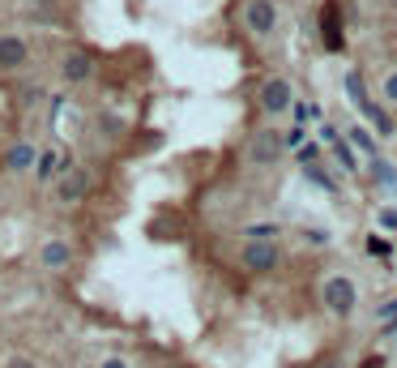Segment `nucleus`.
Wrapping results in <instances>:
<instances>
[{"label":"nucleus","mask_w":397,"mask_h":368,"mask_svg":"<svg viewBox=\"0 0 397 368\" xmlns=\"http://www.w3.org/2000/svg\"><path fill=\"white\" fill-rule=\"evenodd\" d=\"M351 141H355L359 150H367V154H376V141H372V133H367V129H351Z\"/></svg>","instance_id":"nucleus-13"},{"label":"nucleus","mask_w":397,"mask_h":368,"mask_svg":"<svg viewBox=\"0 0 397 368\" xmlns=\"http://www.w3.org/2000/svg\"><path fill=\"white\" fill-rule=\"evenodd\" d=\"M376 317H389V322H393V317H397V300H389V304H384V308L376 312Z\"/></svg>","instance_id":"nucleus-22"},{"label":"nucleus","mask_w":397,"mask_h":368,"mask_svg":"<svg viewBox=\"0 0 397 368\" xmlns=\"http://www.w3.org/2000/svg\"><path fill=\"white\" fill-rule=\"evenodd\" d=\"M337 18H342V5L337 0H329L325 13H320V26H325V47L329 51H342V26H337Z\"/></svg>","instance_id":"nucleus-5"},{"label":"nucleus","mask_w":397,"mask_h":368,"mask_svg":"<svg viewBox=\"0 0 397 368\" xmlns=\"http://www.w3.org/2000/svg\"><path fill=\"white\" fill-rule=\"evenodd\" d=\"M329 368H333V364H329Z\"/></svg>","instance_id":"nucleus-27"},{"label":"nucleus","mask_w":397,"mask_h":368,"mask_svg":"<svg viewBox=\"0 0 397 368\" xmlns=\"http://www.w3.org/2000/svg\"><path fill=\"white\" fill-rule=\"evenodd\" d=\"M244 266L252 270V274H265V270H273L278 266V248L269 244V240H252V244H244Z\"/></svg>","instance_id":"nucleus-3"},{"label":"nucleus","mask_w":397,"mask_h":368,"mask_svg":"<svg viewBox=\"0 0 397 368\" xmlns=\"http://www.w3.org/2000/svg\"><path fill=\"white\" fill-rule=\"evenodd\" d=\"M22 61H26V43L13 39V34H9V39H0V69H18Z\"/></svg>","instance_id":"nucleus-9"},{"label":"nucleus","mask_w":397,"mask_h":368,"mask_svg":"<svg viewBox=\"0 0 397 368\" xmlns=\"http://www.w3.org/2000/svg\"><path fill=\"white\" fill-rule=\"evenodd\" d=\"M367 253H372V257H389V253H393V244H389L384 236H367Z\"/></svg>","instance_id":"nucleus-14"},{"label":"nucleus","mask_w":397,"mask_h":368,"mask_svg":"<svg viewBox=\"0 0 397 368\" xmlns=\"http://www.w3.org/2000/svg\"><path fill=\"white\" fill-rule=\"evenodd\" d=\"M43 266H51V270L69 266V244H65V240H47V244H43Z\"/></svg>","instance_id":"nucleus-11"},{"label":"nucleus","mask_w":397,"mask_h":368,"mask_svg":"<svg viewBox=\"0 0 397 368\" xmlns=\"http://www.w3.org/2000/svg\"><path fill=\"white\" fill-rule=\"evenodd\" d=\"M346 90H351V99H355V108H359V112H363L372 125H376V133H380V137H389V133H393V120H389V116L376 108V103L367 99V90H363V77H359V73H351V77H346Z\"/></svg>","instance_id":"nucleus-1"},{"label":"nucleus","mask_w":397,"mask_h":368,"mask_svg":"<svg viewBox=\"0 0 397 368\" xmlns=\"http://www.w3.org/2000/svg\"><path fill=\"white\" fill-rule=\"evenodd\" d=\"M308 116H316V108H312V103H299V108H295V120H308Z\"/></svg>","instance_id":"nucleus-20"},{"label":"nucleus","mask_w":397,"mask_h":368,"mask_svg":"<svg viewBox=\"0 0 397 368\" xmlns=\"http://www.w3.org/2000/svg\"><path fill=\"white\" fill-rule=\"evenodd\" d=\"M376 176H380V184H397V172L389 163H376Z\"/></svg>","instance_id":"nucleus-15"},{"label":"nucleus","mask_w":397,"mask_h":368,"mask_svg":"<svg viewBox=\"0 0 397 368\" xmlns=\"http://www.w3.org/2000/svg\"><path fill=\"white\" fill-rule=\"evenodd\" d=\"M34 163V146H18L13 154H9V167L13 172H22V167H30Z\"/></svg>","instance_id":"nucleus-12"},{"label":"nucleus","mask_w":397,"mask_h":368,"mask_svg":"<svg viewBox=\"0 0 397 368\" xmlns=\"http://www.w3.org/2000/svg\"><path fill=\"white\" fill-rule=\"evenodd\" d=\"M103 368H124V360H107V364H103Z\"/></svg>","instance_id":"nucleus-26"},{"label":"nucleus","mask_w":397,"mask_h":368,"mask_svg":"<svg viewBox=\"0 0 397 368\" xmlns=\"http://www.w3.org/2000/svg\"><path fill=\"white\" fill-rule=\"evenodd\" d=\"M384 90H389V99H393V103H397V73H393V77H389V86H384Z\"/></svg>","instance_id":"nucleus-24"},{"label":"nucleus","mask_w":397,"mask_h":368,"mask_svg":"<svg viewBox=\"0 0 397 368\" xmlns=\"http://www.w3.org/2000/svg\"><path fill=\"white\" fill-rule=\"evenodd\" d=\"M359 368H384V360H380V355H376V360H363V364H359Z\"/></svg>","instance_id":"nucleus-25"},{"label":"nucleus","mask_w":397,"mask_h":368,"mask_svg":"<svg viewBox=\"0 0 397 368\" xmlns=\"http://www.w3.org/2000/svg\"><path fill=\"white\" fill-rule=\"evenodd\" d=\"M90 56H86V51H69V56H65V77L69 82H86L90 77Z\"/></svg>","instance_id":"nucleus-10"},{"label":"nucleus","mask_w":397,"mask_h":368,"mask_svg":"<svg viewBox=\"0 0 397 368\" xmlns=\"http://www.w3.org/2000/svg\"><path fill=\"white\" fill-rule=\"evenodd\" d=\"M261 108H265V112H287V108H291V86L282 82V77H269V82L261 86Z\"/></svg>","instance_id":"nucleus-4"},{"label":"nucleus","mask_w":397,"mask_h":368,"mask_svg":"<svg viewBox=\"0 0 397 368\" xmlns=\"http://www.w3.org/2000/svg\"><path fill=\"white\" fill-rule=\"evenodd\" d=\"M304 167H308V163H304ZM308 180H316L320 189H333V180H329V176H325L320 167H308Z\"/></svg>","instance_id":"nucleus-16"},{"label":"nucleus","mask_w":397,"mask_h":368,"mask_svg":"<svg viewBox=\"0 0 397 368\" xmlns=\"http://www.w3.org/2000/svg\"><path fill=\"white\" fill-rule=\"evenodd\" d=\"M380 223H384V227L393 231V227H397V210H384V215H380Z\"/></svg>","instance_id":"nucleus-23"},{"label":"nucleus","mask_w":397,"mask_h":368,"mask_svg":"<svg viewBox=\"0 0 397 368\" xmlns=\"http://www.w3.org/2000/svg\"><path fill=\"white\" fill-rule=\"evenodd\" d=\"M316 154H320V150H316L312 141H308V146H299V163H316Z\"/></svg>","instance_id":"nucleus-17"},{"label":"nucleus","mask_w":397,"mask_h":368,"mask_svg":"<svg viewBox=\"0 0 397 368\" xmlns=\"http://www.w3.org/2000/svg\"><path fill=\"white\" fill-rule=\"evenodd\" d=\"M5 368H34V360H26V355H13V360H9Z\"/></svg>","instance_id":"nucleus-21"},{"label":"nucleus","mask_w":397,"mask_h":368,"mask_svg":"<svg viewBox=\"0 0 397 368\" xmlns=\"http://www.w3.org/2000/svg\"><path fill=\"white\" fill-rule=\"evenodd\" d=\"M273 22H278V9L269 5V0H252V5H248V26H252L256 34H269Z\"/></svg>","instance_id":"nucleus-6"},{"label":"nucleus","mask_w":397,"mask_h":368,"mask_svg":"<svg viewBox=\"0 0 397 368\" xmlns=\"http://www.w3.org/2000/svg\"><path fill=\"white\" fill-rule=\"evenodd\" d=\"M325 308L333 312V317H351V312H355V283L342 279V274L329 279L325 283Z\"/></svg>","instance_id":"nucleus-2"},{"label":"nucleus","mask_w":397,"mask_h":368,"mask_svg":"<svg viewBox=\"0 0 397 368\" xmlns=\"http://www.w3.org/2000/svg\"><path fill=\"white\" fill-rule=\"evenodd\" d=\"M337 159H342V167H355V154H351V146H337Z\"/></svg>","instance_id":"nucleus-19"},{"label":"nucleus","mask_w":397,"mask_h":368,"mask_svg":"<svg viewBox=\"0 0 397 368\" xmlns=\"http://www.w3.org/2000/svg\"><path fill=\"white\" fill-rule=\"evenodd\" d=\"M51 167H56V159H51V154H43V159H39V180H47Z\"/></svg>","instance_id":"nucleus-18"},{"label":"nucleus","mask_w":397,"mask_h":368,"mask_svg":"<svg viewBox=\"0 0 397 368\" xmlns=\"http://www.w3.org/2000/svg\"><path fill=\"white\" fill-rule=\"evenodd\" d=\"M278 154H282V137H278V133H269V129H265V133H256V141H252V159H256V163H273Z\"/></svg>","instance_id":"nucleus-7"},{"label":"nucleus","mask_w":397,"mask_h":368,"mask_svg":"<svg viewBox=\"0 0 397 368\" xmlns=\"http://www.w3.org/2000/svg\"><path fill=\"white\" fill-rule=\"evenodd\" d=\"M86 189H90V176H86V172H65V180H60V201H82Z\"/></svg>","instance_id":"nucleus-8"}]
</instances>
